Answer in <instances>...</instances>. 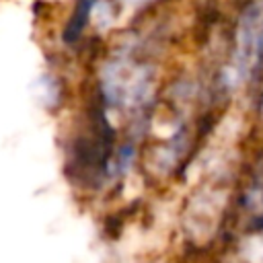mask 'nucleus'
Returning <instances> with one entry per match:
<instances>
[{"instance_id": "f257e3e1", "label": "nucleus", "mask_w": 263, "mask_h": 263, "mask_svg": "<svg viewBox=\"0 0 263 263\" xmlns=\"http://www.w3.org/2000/svg\"><path fill=\"white\" fill-rule=\"evenodd\" d=\"M261 12L259 8H253L245 14L242 25L238 29V43H236V76L247 78L253 70V64L257 62L259 47L263 41L261 33Z\"/></svg>"}]
</instances>
